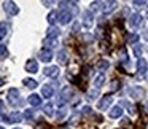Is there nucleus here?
<instances>
[{"label":"nucleus","mask_w":148,"mask_h":129,"mask_svg":"<svg viewBox=\"0 0 148 129\" xmlns=\"http://www.w3.org/2000/svg\"><path fill=\"white\" fill-rule=\"evenodd\" d=\"M72 96H73V89H72L70 86H65L64 89L61 91V94H59V104H65L67 100L72 99Z\"/></svg>","instance_id":"obj_1"},{"label":"nucleus","mask_w":148,"mask_h":129,"mask_svg":"<svg viewBox=\"0 0 148 129\" xmlns=\"http://www.w3.org/2000/svg\"><path fill=\"white\" fill-rule=\"evenodd\" d=\"M8 102L11 104V105H19L21 99H19V91L16 89V88H11L10 91H8Z\"/></svg>","instance_id":"obj_2"},{"label":"nucleus","mask_w":148,"mask_h":129,"mask_svg":"<svg viewBox=\"0 0 148 129\" xmlns=\"http://www.w3.org/2000/svg\"><path fill=\"white\" fill-rule=\"evenodd\" d=\"M3 10H5V13L10 14V16H14V14L19 13V8L16 7L14 2H3Z\"/></svg>","instance_id":"obj_3"},{"label":"nucleus","mask_w":148,"mask_h":129,"mask_svg":"<svg viewBox=\"0 0 148 129\" xmlns=\"http://www.w3.org/2000/svg\"><path fill=\"white\" fill-rule=\"evenodd\" d=\"M112 102H113V96L108 93L107 96H103L102 99L99 100V105H97V107H99V110H107V108L110 107V104H112Z\"/></svg>","instance_id":"obj_4"},{"label":"nucleus","mask_w":148,"mask_h":129,"mask_svg":"<svg viewBox=\"0 0 148 129\" xmlns=\"http://www.w3.org/2000/svg\"><path fill=\"white\" fill-rule=\"evenodd\" d=\"M142 24H143V19H142V16L138 13L132 14V16L129 18V26H131L132 29H137V27H140Z\"/></svg>","instance_id":"obj_5"},{"label":"nucleus","mask_w":148,"mask_h":129,"mask_svg":"<svg viewBox=\"0 0 148 129\" xmlns=\"http://www.w3.org/2000/svg\"><path fill=\"white\" fill-rule=\"evenodd\" d=\"M58 19H59V23H61V24H69V23H70V19H72V13H70V11H67V10H62L61 13L58 14Z\"/></svg>","instance_id":"obj_6"},{"label":"nucleus","mask_w":148,"mask_h":129,"mask_svg":"<svg viewBox=\"0 0 148 129\" xmlns=\"http://www.w3.org/2000/svg\"><path fill=\"white\" fill-rule=\"evenodd\" d=\"M143 94H145V89L140 86H135V88H131V89H129V96H132L134 99H142Z\"/></svg>","instance_id":"obj_7"},{"label":"nucleus","mask_w":148,"mask_h":129,"mask_svg":"<svg viewBox=\"0 0 148 129\" xmlns=\"http://www.w3.org/2000/svg\"><path fill=\"white\" fill-rule=\"evenodd\" d=\"M92 24H94L92 13H91V11H84V13H83V26L86 27V29H91V27H92Z\"/></svg>","instance_id":"obj_8"},{"label":"nucleus","mask_w":148,"mask_h":129,"mask_svg":"<svg viewBox=\"0 0 148 129\" xmlns=\"http://www.w3.org/2000/svg\"><path fill=\"white\" fill-rule=\"evenodd\" d=\"M137 70H138V73H140V75H145V73H147L148 64H147V61H145L143 58H138V59H137Z\"/></svg>","instance_id":"obj_9"},{"label":"nucleus","mask_w":148,"mask_h":129,"mask_svg":"<svg viewBox=\"0 0 148 129\" xmlns=\"http://www.w3.org/2000/svg\"><path fill=\"white\" fill-rule=\"evenodd\" d=\"M26 70L29 72V73H35V72H38V64H37V61L29 59V61L26 62Z\"/></svg>","instance_id":"obj_10"},{"label":"nucleus","mask_w":148,"mask_h":129,"mask_svg":"<svg viewBox=\"0 0 148 129\" xmlns=\"http://www.w3.org/2000/svg\"><path fill=\"white\" fill-rule=\"evenodd\" d=\"M40 59H42L43 62H49L53 59V53H51V49H42V51H40Z\"/></svg>","instance_id":"obj_11"},{"label":"nucleus","mask_w":148,"mask_h":129,"mask_svg":"<svg viewBox=\"0 0 148 129\" xmlns=\"http://www.w3.org/2000/svg\"><path fill=\"white\" fill-rule=\"evenodd\" d=\"M21 119H23V115H21L19 112H13V113H10V115L7 116L8 123H19Z\"/></svg>","instance_id":"obj_12"},{"label":"nucleus","mask_w":148,"mask_h":129,"mask_svg":"<svg viewBox=\"0 0 148 129\" xmlns=\"http://www.w3.org/2000/svg\"><path fill=\"white\" fill-rule=\"evenodd\" d=\"M43 73H45L46 77H58L59 69L56 67V65H51V67H46L45 70H43Z\"/></svg>","instance_id":"obj_13"},{"label":"nucleus","mask_w":148,"mask_h":129,"mask_svg":"<svg viewBox=\"0 0 148 129\" xmlns=\"http://www.w3.org/2000/svg\"><path fill=\"white\" fill-rule=\"evenodd\" d=\"M110 118H119V116L123 115V108L121 107H118V105H115V107H112L110 108Z\"/></svg>","instance_id":"obj_14"},{"label":"nucleus","mask_w":148,"mask_h":129,"mask_svg":"<svg viewBox=\"0 0 148 129\" xmlns=\"http://www.w3.org/2000/svg\"><path fill=\"white\" fill-rule=\"evenodd\" d=\"M53 93H54V89H53L51 84H45V86L42 88V96L46 97V99H49V97L53 96Z\"/></svg>","instance_id":"obj_15"},{"label":"nucleus","mask_w":148,"mask_h":129,"mask_svg":"<svg viewBox=\"0 0 148 129\" xmlns=\"http://www.w3.org/2000/svg\"><path fill=\"white\" fill-rule=\"evenodd\" d=\"M58 62H59V64H62V65L69 62V54H67L65 49H62V51L58 53Z\"/></svg>","instance_id":"obj_16"},{"label":"nucleus","mask_w":148,"mask_h":129,"mask_svg":"<svg viewBox=\"0 0 148 129\" xmlns=\"http://www.w3.org/2000/svg\"><path fill=\"white\" fill-rule=\"evenodd\" d=\"M103 84H105V75H103V73L97 75L96 80H94V88H96V89H99V88L103 86Z\"/></svg>","instance_id":"obj_17"},{"label":"nucleus","mask_w":148,"mask_h":129,"mask_svg":"<svg viewBox=\"0 0 148 129\" xmlns=\"http://www.w3.org/2000/svg\"><path fill=\"white\" fill-rule=\"evenodd\" d=\"M29 104L32 107H38L40 104H42V97H40L38 94H32V96H29Z\"/></svg>","instance_id":"obj_18"},{"label":"nucleus","mask_w":148,"mask_h":129,"mask_svg":"<svg viewBox=\"0 0 148 129\" xmlns=\"http://www.w3.org/2000/svg\"><path fill=\"white\" fill-rule=\"evenodd\" d=\"M61 35V30L58 29V27H49L48 29V38H58V37Z\"/></svg>","instance_id":"obj_19"},{"label":"nucleus","mask_w":148,"mask_h":129,"mask_svg":"<svg viewBox=\"0 0 148 129\" xmlns=\"http://www.w3.org/2000/svg\"><path fill=\"white\" fill-rule=\"evenodd\" d=\"M115 7H116V2H107V3H105V7L102 8V11H103L105 14H108L110 11H113V10H115Z\"/></svg>","instance_id":"obj_20"},{"label":"nucleus","mask_w":148,"mask_h":129,"mask_svg":"<svg viewBox=\"0 0 148 129\" xmlns=\"http://www.w3.org/2000/svg\"><path fill=\"white\" fill-rule=\"evenodd\" d=\"M7 34H8V24L7 23H0V40L5 38Z\"/></svg>","instance_id":"obj_21"},{"label":"nucleus","mask_w":148,"mask_h":129,"mask_svg":"<svg viewBox=\"0 0 148 129\" xmlns=\"http://www.w3.org/2000/svg\"><path fill=\"white\" fill-rule=\"evenodd\" d=\"M108 67H110V62L108 61H99V62H97V70H100V72H105Z\"/></svg>","instance_id":"obj_22"},{"label":"nucleus","mask_w":148,"mask_h":129,"mask_svg":"<svg viewBox=\"0 0 148 129\" xmlns=\"http://www.w3.org/2000/svg\"><path fill=\"white\" fill-rule=\"evenodd\" d=\"M24 84H26L27 88H30V89H35L37 88V81L32 80V78H26V80H24Z\"/></svg>","instance_id":"obj_23"},{"label":"nucleus","mask_w":148,"mask_h":129,"mask_svg":"<svg viewBox=\"0 0 148 129\" xmlns=\"http://www.w3.org/2000/svg\"><path fill=\"white\" fill-rule=\"evenodd\" d=\"M56 21H58V13H56V11H51V13L48 14V23L53 26V24H54Z\"/></svg>","instance_id":"obj_24"},{"label":"nucleus","mask_w":148,"mask_h":129,"mask_svg":"<svg viewBox=\"0 0 148 129\" xmlns=\"http://www.w3.org/2000/svg\"><path fill=\"white\" fill-rule=\"evenodd\" d=\"M123 107H126V108H127V112L131 113V115H134V113H135V108H134V105H131V104H129L127 100H123Z\"/></svg>","instance_id":"obj_25"},{"label":"nucleus","mask_w":148,"mask_h":129,"mask_svg":"<svg viewBox=\"0 0 148 129\" xmlns=\"http://www.w3.org/2000/svg\"><path fill=\"white\" fill-rule=\"evenodd\" d=\"M43 112H45L48 116H51V115H53V104H51V102L46 104V105L43 107Z\"/></svg>","instance_id":"obj_26"},{"label":"nucleus","mask_w":148,"mask_h":129,"mask_svg":"<svg viewBox=\"0 0 148 129\" xmlns=\"http://www.w3.org/2000/svg\"><path fill=\"white\" fill-rule=\"evenodd\" d=\"M8 56V48L5 45H0V59H5Z\"/></svg>","instance_id":"obj_27"},{"label":"nucleus","mask_w":148,"mask_h":129,"mask_svg":"<svg viewBox=\"0 0 148 129\" xmlns=\"http://www.w3.org/2000/svg\"><path fill=\"white\" fill-rule=\"evenodd\" d=\"M24 118H26L27 121H30V119L34 118V110L32 108H27L26 112H24Z\"/></svg>","instance_id":"obj_28"},{"label":"nucleus","mask_w":148,"mask_h":129,"mask_svg":"<svg viewBox=\"0 0 148 129\" xmlns=\"http://www.w3.org/2000/svg\"><path fill=\"white\" fill-rule=\"evenodd\" d=\"M96 96H99V91H97V89H92V91L88 93V99H89V100H94V99H96Z\"/></svg>","instance_id":"obj_29"},{"label":"nucleus","mask_w":148,"mask_h":129,"mask_svg":"<svg viewBox=\"0 0 148 129\" xmlns=\"http://www.w3.org/2000/svg\"><path fill=\"white\" fill-rule=\"evenodd\" d=\"M54 45H56V40L54 38H46L45 40V46H48V48H53Z\"/></svg>","instance_id":"obj_30"},{"label":"nucleus","mask_w":148,"mask_h":129,"mask_svg":"<svg viewBox=\"0 0 148 129\" xmlns=\"http://www.w3.org/2000/svg\"><path fill=\"white\" fill-rule=\"evenodd\" d=\"M102 10V2H94L92 3V11H99Z\"/></svg>","instance_id":"obj_31"},{"label":"nucleus","mask_w":148,"mask_h":129,"mask_svg":"<svg viewBox=\"0 0 148 129\" xmlns=\"http://www.w3.org/2000/svg\"><path fill=\"white\" fill-rule=\"evenodd\" d=\"M116 89H119V81H113L112 83V86H110V93H113V91H116Z\"/></svg>","instance_id":"obj_32"},{"label":"nucleus","mask_w":148,"mask_h":129,"mask_svg":"<svg viewBox=\"0 0 148 129\" xmlns=\"http://www.w3.org/2000/svg\"><path fill=\"white\" fill-rule=\"evenodd\" d=\"M137 40H138L137 34H131V35H129V42H131V43H137Z\"/></svg>","instance_id":"obj_33"},{"label":"nucleus","mask_w":148,"mask_h":129,"mask_svg":"<svg viewBox=\"0 0 148 129\" xmlns=\"http://www.w3.org/2000/svg\"><path fill=\"white\" fill-rule=\"evenodd\" d=\"M134 54L137 56V58H140V54H142V48H140L138 45H135V46H134Z\"/></svg>","instance_id":"obj_34"},{"label":"nucleus","mask_w":148,"mask_h":129,"mask_svg":"<svg viewBox=\"0 0 148 129\" xmlns=\"http://www.w3.org/2000/svg\"><path fill=\"white\" fill-rule=\"evenodd\" d=\"M64 116H65V108H64V107H62V108L59 110V113H58V119H59V121H61V119L64 118Z\"/></svg>","instance_id":"obj_35"},{"label":"nucleus","mask_w":148,"mask_h":129,"mask_svg":"<svg viewBox=\"0 0 148 129\" xmlns=\"http://www.w3.org/2000/svg\"><path fill=\"white\" fill-rule=\"evenodd\" d=\"M147 2H134V7H145Z\"/></svg>","instance_id":"obj_36"},{"label":"nucleus","mask_w":148,"mask_h":129,"mask_svg":"<svg viewBox=\"0 0 148 129\" xmlns=\"http://www.w3.org/2000/svg\"><path fill=\"white\" fill-rule=\"evenodd\" d=\"M83 113H91V107H83Z\"/></svg>","instance_id":"obj_37"},{"label":"nucleus","mask_w":148,"mask_h":129,"mask_svg":"<svg viewBox=\"0 0 148 129\" xmlns=\"http://www.w3.org/2000/svg\"><path fill=\"white\" fill-rule=\"evenodd\" d=\"M127 124H129V119H127V118H124V119L121 121V126H127Z\"/></svg>","instance_id":"obj_38"},{"label":"nucleus","mask_w":148,"mask_h":129,"mask_svg":"<svg viewBox=\"0 0 148 129\" xmlns=\"http://www.w3.org/2000/svg\"><path fill=\"white\" fill-rule=\"evenodd\" d=\"M3 105H5V104L2 102V100H0V112H2V110H3Z\"/></svg>","instance_id":"obj_39"},{"label":"nucleus","mask_w":148,"mask_h":129,"mask_svg":"<svg viewBox=\"0 0 148 129\" xmlns=\"http://www.w3.org/2000/svg\"><path fill=\"white\" fill-rule=\"evenodd\" d=\"M143 38H145V40H148V30H147V32L143 34Z\"/></svg>","instance_id":"obj_40"},{"label":"nucleus","mask_w":148,"mask_h":129,"mask_svg":"<svg viewBox=\"0 0 148 129\" xmlns=\"http://www.w3.org/2000/svg\"><path fill=\"white\" fill-rule=\"evenodd\" d=\"M147 18H148V8H147Z\"/></svg>","instance_id":"obj_41"},{"label":"nucleus","mask_w":148,"mask_h":129,"mask_svg":"<svg viewBox=\"0 0 148 129\" xmlns=\"http://www.w3.org/2000/svg\"><path fill=\"white\" fill-rule=\"evenodd\" d=\"M0 129H5V128H2V126H0Z\"/></svg>","instance_id":"obj_42"},{"label":"nucleus","mask_w":148,"mask_h":129,"mask_svg":"<svg viewBox=\"0 0 148 129\" xmlns=\"http://www.w3.org/2000/svg\"><path fill=\"white\" fill-rule=\"evenodd\" d=\"M16 129H18V128H16Z\"/></svg>","instance_id":"obj_43"}]
</instances>
